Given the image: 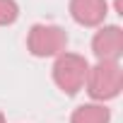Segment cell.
<instances>
[{"label":"cell","mask_w":123,"mask_h":123,"mask_svg":"<svg viewBox=\"0 0 123 123\" xmlns=\"http://www.w3.org/2000/svg\"><path fill=\"white\" fill-rule=\"evenodd\" d=\"M87 70H89V63H87L85 55L63 51L60 55H55V63L51 68V75H53L55 87L63 92V94L75 97L80 89H85Z\"/></svg>","instance_id":"cell-2"},{"label":"cell","mask_w":123,"mask_h":123,"mask_svg":"<svg viewBox=\"0 0 123 123\" xmlns=\"http://www.w3.org/2000/svg\"><path fill=\"white\" fill-rule=\"evenodd\" d=\"M92 53L97 60H121L123 55V29L118 24H101L92 36Z\"/></svg>","instance_id":"cell-4"},{"label":"cell","mask_w":123,"mask_h":123,"mask_svg":"<svg viewBox=\"0 0 123 123\" xmlns=\"http://www.w3.org/2000/svg\"><path fill=\"white\" fill-rule=\"evenodd\" d=\"M70 123H111V109H106L104 104H82L73 111Z\"/></svg>","instance_id":"cell-6"},{"label":"cell","mask_w":123,"mask_h":123,"mask_svg":"<svg viewBox=\"0 0 123 123\" xmlns=\"http://www.w3.org/2000/svg\"><path fill=\"white\" fill-rule=\"evenodd\" d=\"M19 19V5L15 0H0V27H10Z\"/></svg>","instance_id":"cell-7"},{"label":"cell","mask_w":123,"mask_h":123,"mask_svg":"<svg viewBox=\"0 0 123 123\" xmlns=\"http://www.w3.org/2000/svg\"><path fill=\"white\" fill-rule=\"evenodd\" d=\"M70 17L80 27H101L106 15H109V3L106 0H70Z\"/></svg>","instance_id":"cell-5"},{"label":"cell","mask_w":123,"mask_h":123,"mask_svg":"<svg viewBox=\"0 0 123 123\" xmlns=\"http://www.w3.org/2000/svg\"><path fill=\"white\" fill-rule=\"evenodd\" d=\"M0 123H7V121H5V113H3V111H0Z\"/></svg>","instance_id":"cell-8"},{"label":"cell","mask_w":123,"mask_h":123,"mask_svg":"<svg viewBox=\"0 0 123 123\" xmlns=\"http://www.w3.org/2000/svg\"><path fill=\"white\" fill-rule=\"evenodd\" d=\"M68 48V34L58 24H34L27 34V51L34 58H55Z\"/></svg>","instance_id":"cell-3"},{"label":"cell","mask_w":123,"mask_h":123,"mask_svg":"<svg viewBox=\"0 0 123 123\" xmlns=\"http://www.w3.org/2000/svg\"><path fill=\"white\" fill-rule=\"evenodd\" d=\"M85 89L97 104L116 99L123 89V68H121V63H116V60H97V65H89Z\"/></svg>","instance_id":"cell-1"}]
</instances>
